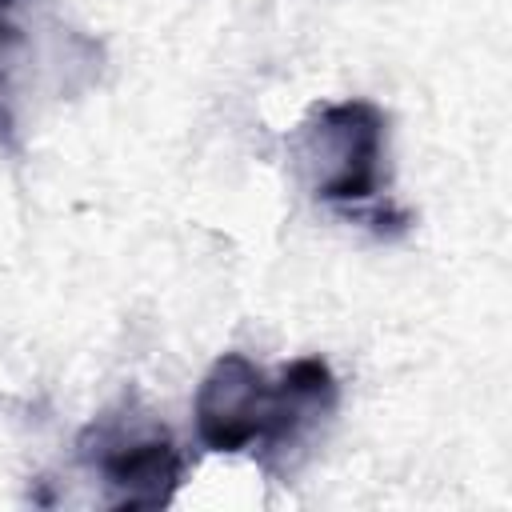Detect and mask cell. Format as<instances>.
Returning a JSON list of instances; mask_svg holds the SVG:
<instances>
[{"mask_svg": "<svg viewBox=\"0 0 512 512\" xmlns=\"http://www.w3.org/2000/svg\"><path fill=\"white\" fill-rule=\"evenodd\" d=\"M80 456L108 488V504L128 512L172 504L184 476V456L172 432L140 412L136 400L96 416L80 436Z\"/></svg>", "mask_w": 512, "mask_h": 512, "instance_id": "cell-1", "label": "cell"}, {"mask_svg": "<svg viewBox=\"0 0 512 512\" xmlns=\"http://www.w3.org/2000/svg\"><path fill=\"white\" fill-rule=\"evenodd\" d=\"M388 120L372 100L324 104L300 132V164L328 204H368L380 192Z\"/></svg>", "mask_w": 512, "mask_h": 512, "instance_id": "cell-2", "label": "cell"}, {"mask_svg": "<svg viewBox=\"0 0 512 512\" xmlns=\"http://www.w3.org/2000/svg\"><path fill=\"white\" fill-rule=\"evenodd\" d=\"M272 384L244 352H224L200 380L192 400L196 436L208 452H244L264 436Z\"/></svg>", "mask_w": 512, "mask_h": 512, "instance_id": "cell-3", "label": "cell"}, {"mask_svg": "<svg viewBox=\"0 0 512 512\" xmlns=\"http://www.w3.org/2000/svg\"><path fill=\"white\" fill-rule=\"evenodd\" d=\"M340 388L320 356H300L280 372V384H272V404H268V424L260 444V460L268 472H292L300 452L316 440L320 424L336 412Z\"/></svg>", "mask_w": 512, "mask_h": 512, "instance_id": "cell-4", "label": "cell"}, {"mask_svg": "<svg viewBox=\"0 0 512 512\" xmlns=\"http://www.w3.org/2000/svg\"><path fill=\"white\" fill-rule=\"evenodd\" d=\"M16 36H20V32H16V24L8 20V12H0V52H4L8 44H16Z\"/></svg>", "mask_w": 512, "mask_h": 512, "instance_id": "cell-5", "label": "cell"}]
</instances>
